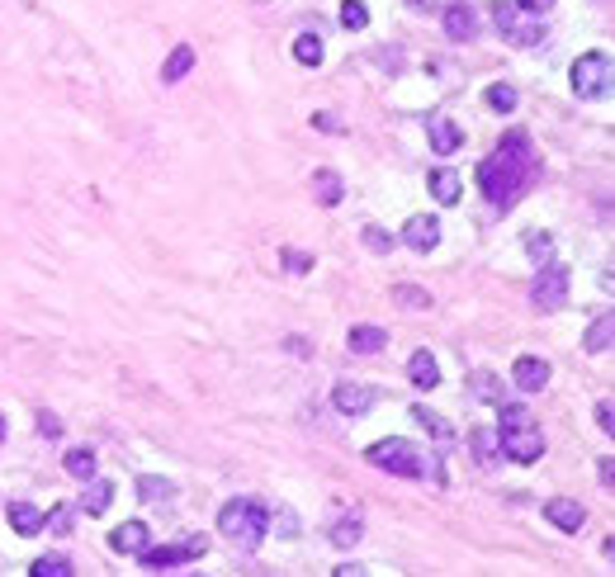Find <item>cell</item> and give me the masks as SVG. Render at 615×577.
Masks as SVG:
<instances>
[{
  "label": "cell",
  "instance_id": "44",
  "mask_svg": "<svg viewBox=\"0 0 615 577\" xmlns=\"http://www.w3.org/2000/svg\"><path fill=\"white\" fill-rule=\"evenodd\" d=\"M360 573H364L360 564H341V568H337V577H360Z\"/></svg>",
  "mask_w": 615,
  "mask_h": 577
},
{
  "label": "cell",
  "instance_id": "5",
  "mask_svg": "<svg viewBox=\"0 0 615 577\" xmlns=\"http://www.w3.org/2000/svg\"><path fill=\"white\" fill-rule=\"evenodd\" d=\"M492 24L511 47H530V43L544 38V24L535 20V14H525L517 0H492Z\"/></svg>",
  "mask_w": 615,
  "mask_h": 577
},
{
  "label": "cell",
  "instance_id": "33",
  "mask_svg": "<svg viewBox=\"0 0 615 577\" xmlns=\"http://www.w3.org/2000/svg\"><path fill=\"white\" fill-rule=\"evenodd\" d=\"M483 100H488V109H497V114H511V109H517V100H521V95H517V86H507V81H497V86H488V95H483Z\"/></svg>",
  "mask_w": 615,
  "mask_h": 577
},
{
  "label": "cell",
  "instance_id": "7",
  "mask_svg": "<svg viewBox=\"0 0 615 577\" xmlns=\"http://www.w3.org/2000/svg\"><path fill=\"white\" fill-rule=\"evenodd\" d=\"M209 554V539L204 535H185L180 544H161V549H138L132 558H138L142 568H152V573H161V568H180V564H190V558H204Z\"/></svg>",
  "mask_w": 615,
  "mask_h": 577
},
{
  "label": "cell",
  "instance_id": "30",
  "mask_svg": "<svg viewBox=\"0 0 615 577\" xmlns=\"http://www.w3.org/2000/svg\"><path fill=\"white\" fill-rule=\"evenodd\" d=\"M393 303L403 308V312H426V308H431V293H426L422 284H397V289H393Z\"/></svg>",
  "mask_w": 615,
  "mask_h": 577
},
{
  "label": "cell",
  "instance_id": "27",
  "mask_svg": "<svg viewBox=\"0 0 615 577\" xmlns=\"http://www.w3.org/2000/svg\"><path fill=\"white\" fill-rule=\"evenodd\" d=\"M469 388H474L478 403H502V378L488 374V369H474L469 374Z\"/></svg>",
  "mask_w": 615,
  "mask_h": 577
},
{
  "label": "cell",
  "instance_id": "26",
  "mask_svg": "<svg viewBox=\"0 0 615 577\" xmlns=\"http://www.w3.org/2000/svg\"><path fill=\"white\" fill-rule=\"evenodd\" d=\"M611 341H615V312H602L592 327H587V355H602V351H611Z\"/></svg>",
  "mask_w": 615,
  "mask_h": 577
},
{
  "label": "cell",
  "instance_id": "4",
  "mask_svg": "<svg viewBox=\"0 0 615 577\" xmlns=\"http://www.w3.org/2000/svg\"><path fill=\"white\" fill-rule=\"evenodd\" d=\"M218 530H223V539L237 544V549H256V544L270 535V506L256 502V497H232L218 511Z\"/></svg>",
  "mask_w": 615,
  "mask_h": 577
},
{
  "label": "cell",
  "instance_id": "15",
  "mask_svg": "<svg viewBox=\"0 0 615 577\" xmlns=\"http://www.w3.org/2000/svg\"><path fill=\"white\" fill-rule=\"evenodd\" d=\"M360 535H364V521H360V511H355V506H351V511H341V516L331 521V530H327V539L337 544V549H355Z\"/></svg>",
  "mask_w": 615,
  "mask_h": 577
},
{
  "label": "cell",
  "instance_id": "12",
  "mask_svg": "<svg viewBox=\"0 0 615 577\" xmlns=\"http://www.w3.org/2000/svg\"><path fill=\"white\" fill-rule=\"evenodd\" d=\"M511 378H517V388H521V393H540L544 384H550V360H540V355H521V360H517V369H511Z\"/></svg>",
  "mask_w": 615,
  "mask_h": 577
},
{
  "label": "cell",
  "instance_id": "38",
  "mask_svg": "<svg viewBox=\"0 0 615 577\" xmlns=\"http://www.w3.org/2000/svg\"><path fill=\"white\" fill-rule=\"evenodd\" d=\"M285 270H289V275H308V270H312V251H298V246H289V251H285Z\"/></svg>",
  "mask_w": 615,
  "mask_h": 577
},
{
  "label": "cell",
  "instance_id": "13",
  "mask_svg": "<svg viewBox=\"0 0 615 577\" xmlns=\"http://www.w3.org/2000/svg\"><path fill=\"white\" fill-rule=\"evenodd\" d=\"M544 516H550V525H559V530H583V521H587V511L583 502H573V497H554V502H544Z\"/></svg>",
  "mask_w": 615,
  "mask_h": 577
},
{
  "label": "cell",
  "instance_id": "20",
  "mask_svg": "<svg viewBox=\"0 0 615 577\" xmlns=\"http://www.w3.org/2000/svg\"><path fill=\"white\" fill-rule=\"evenodd\" d=\"M407 378H412V384H417L422 393H426V388H436V384H440L436 355H431V351H412V360H407Z\"/></svg>",
  "mask_w": 615,
  "mask_h": 577
},
{
  "label": "cell",
  "instance_id": "34",
  "mask_svg": "<svg viewBox=\"0 0 615 577\" xmlns=\"http://www.w3.org/2000/svg\"><path fill=\"white\" fill-rule=\"evenodd\" d=\"M370 24V5L364 0H341V29H364Z\"/></svg>",
  "mask_w": 615,
  "mask_h": 577
},
{
  "label": "cell",
  "instance_id": "21",
  "mask_svg": "<svg viewBox=\"0 0 615 577\" xmlns=\"http://www.w3.org/2000/svg\"><path fill=\"white\" fill-rule=\"evenodd\" d=\"M426 185H431V194H436V204H445V208H450V204H459V194H464L459 175H455L450 166H436V171H431V180H426Z\"/></svg>",
  "mask_w": 615,
  "mask_h": 577
},
{
  "label": "cell",
  "instance_id": "17",
  "mask_svg": "<svg viewBox=\"0 0 615 577\" xmlns=\"http://www.w3.org/2000/svg\"><path fill=\"white\" fill-rule=\"evenodd\" d=\"M5 516H10V530H14V535H38V530H47V516H43L33 502H10Z\"/></svg>",
  "mask_w": 615,
  "mask_h": 577
},
{
  "label": "cell",
  "instance_id": "14",
  "mask_svg": "<svg viewBox=\"0 0 615 577\" xmlns=\"http://www.w3.org/2000/svg\"><path fill=\"white\" fill-rule=\"evenodd\" d=\"M445 34H450L455 43H469L474 34H478V10L474 5H464V0H459V5H450V10H445Z\"/></svg>",
  "mask_w": 615,
  "mask_h": 577
},
{
  "label": "cell",
  "instance_id": "19",
  "mask_svg": "<svg viewBox=\"0 0 615 577\" xmlns=\"http://www.w3.org/2000/svg\"><path fill=\"white\" fill-rule=\"evenodd\" d=\"M346 345H351L355 355H379L389 345V332H384V327H374V322H360V327H351Z\"/></svg>",
  "mask_w": 615,
  "mask_h": 577
},
{
  "label": "cell",
  "instance_id": "1",
  "mask_svg": "<svg viewBox=\"0 0 615 577\" xmlns=\"http://www.w3.org/2000/svg\"><path fill=\"white\" fill-rule=\"evenodd\" d=\"M535 180H540V152H535V142H530L521 128H511V133L478 161V185H483L488 204L497 213H507L530 185H535Z\"/></svg>",
  "mask_w": 615,
  "mask_h": 577
},
{
  "label": "cell",
  "instance_id": "28",
  "mask_svg": "<svg viewBox=\"0 0 615 577\" xmlns=\"http://www.w3.org/2000/svg\"><path fill=\"white\" fill-rule=\"evenodd\" d=\"M62 469L72 473V478H81V483H90V478H95V450H86V445H81V450H66Z\"/></svg>",
  "mask_w": 615,
  "mask_h": 577
},
{
  "label": "cell",
  "instance_id": "40",
  "mask_svg": "<svg viewBox=\"0 0 615 577\" xmlns=\"http://www.w3.org/2000/svg\"><path fill=\"white\" fill-rule=\"evenodd\" d=\"M38 431H43L47 440H57V436H62V421H57V412H38Z\"/></svg>",
  "mask_w": 615,
  "mask_h": 577
},
{
  "label": "cell",
  "instance_id": "22",
  "mask_svg": "<svg viewBox=\"0 0 615 577\" xmlns=\"http://www.w3.org/2000/svg\"><path fill=\"white\" fill-rule=\"evenodd\" d=\"M341 194H346V185H341V175L337 171H318V175H312V199H318L322 208H337L341 204Z\"/></svg>",
  "mask_w": 615,
  "mask_h": 577
},
{
  "label": "cell",
  "instance_id": "2",
  "mask_svg": "<svg viewBox=\"0 0 615 577\" xmlns=\"http://www.w3.org/2000/svg\"><path fill=\"white\" fill-rule=\"evenodd\" d=\"M364 459H370L374 469H384V473H397V478H431V483H445V469H440V459H431L426 450H417L412 440H374L370 450H364Z\"/></svg>",
  "mask_w": 615,
  "mask_h": 577
},
{
  "label": "cell",
  "instance_id": "29",
  "mask_svg": "<svg viewBox=\"0 0 615 577\" xmlns=\"http://www.w3.org/2000/svg\"><path fill=\"white\" fill-rule=\"evenodd\" d=\"M29 573L33 577H72L76 568H72V558L66 554H43V558H33L29 564Z\"/></svg>",
  "mask_w": 615,
  "mask_h": 577
},
{
  "label": "cell",
  "instance_id": "24",
  "mask_svg": "<svg viewBox=\"0 0 615 577\" xmlns=\"http://www.w3.org/2000/svg\"><path fill=\"white\" fill-rule=\"evenodd\" d=\"M412 417H417V426H426L431 440L440 445V450H450V440H455V426L440 417V412H431V407H412Z\"/></svg>",
  "mask_w": 615,
  "mask_h": 577
},
{
  "label": "cell",
  "instance_id": "8",
  "mask_svg": "<svg viewBox=\"0 0 615 577\" xmlns=\"http://www.w3.org/2000/svg\"><path fill=\"white\" fill-rule=\"evenodd\" d=\"M573 90L583 100H596V95H611V53H583L573 62Z\"/></svg>",
  "mask_w": 615,
  "mask_h": 577
},
{
  "label": "cell",
  "instance_id": "45",
  "mask_svg": "<svg viewBox=\"0 0 615 577\" xmlns=\"http://www.w3.org/2000/svg\"><path fill=\"white\" fill-rule=\"evenodd\" d=\"M0 440H5V412H0Z\"/></svg>",
  "mask_w": 615,
  "mask_h": 577
},
{
  "label": "cell",
  "instance_id": "37",
  "mask_svg": "<svg viewBox=\"0 0 615 577\" xmlns=\"http://www.w3.org/2000/svg\"><path fill=\"white\" fill-rule=\"evenodd\" d=\"M72 525H76V506H72V502H62L53 516H47V530H57V535H66Z\"/></svg>",
  "mask_w": 615,
  "mask_h": 577
},
{
  "label": "cell",
  "instance_id": "25",
  "mask_svg": "<svg viewBox=\"0 0 615 577\" xmlns=\"http://www.w3.org/2000/svg\"><path fill=\"white\" fill-rule=\"evenodd\" d=\"M190 72H194V47L190 43L171 47V57H166V67H161V81L166 86H175V81H185Z\"/></svg>",
  "mask_w": 615,
  "mask_h": 577
},
{
  "label": "cell",
  "instance_id": "36",
  "mask_svg": "<svg viewBox=\"0 0 615 577\" xmlns=\"http://www.w3.org/2000/svg\"><path fill=\"white\" fill-rule=\"evenodd\" d=\"M360 237H364V246H370V251H379V256H389V251H393V237L384 233V227H374V223L364 227Z\"/></svg>",
  "mask_w": 615,
  "mask_h": 577
},
{
  "label": "cell",
  "instance_id": "35",
  "mask_svg": "<svg viewBox=\"0 0 615 577\" xmlns=\"http://www.w3.org/2000/svg\"><path fill=\"white\" fill-rule=\"evenodd\" d=\"M525 251H530L535 266H544V260H554V237H550V233H530V237H525Z\"/></svg>",
  "mask_w": 615,
  "mask_h": 577
},
{
  "label": "cell",
  "instance_id": "10",
  "mask_svg": "<svg viewBox=\"0 0 615 577\" xmlns=\"http://www.w3.org/2000/svg\"><path fill=\"white\" fill-rule=\"evenodd\" d=\"M436 242H440V223L431 218V213H417V218H407L403 246H412L417 256H426V251H436Z\"/></svg>",
  "mask_w": 615,
  "mask_h": 577
},
{
  "label": "cell",
  "instance_id": "39",
  "mask_svg": "<svg viewBox=\"0 0 615 577\" xmlns=\"http://www.w3.org/2000/svg\"><path fill=\"white\" fill-rule=\"evenodd\" d=\"M596 426H602L606 436L615 431V407H611V398H602V403H596Z\"/></svg>",
  "mask_w": 615,
  "mask_h": 577
},
{
  "label": "cell",
  "instance_id": "3",
  "mask_svg": "<svg viewBox=\"0 0 615 577\" xmlns=\"http://www.w3.org/2000/svg\"><path fill=\"white\" fill-rule=\"evenodd\" d=\"M497 440H502V459H511V464H535V459L544 454V431L530 421V412L517 407V403H502Z\"/></svg>",
  "mask_w": 615,
  "mask_h": 577
},
{
  "label": "cell",
  "instance_id": "11",
  "mask_svg": "<svg viewBox=\"0 0 615 577\" xmlns=\"http://www.w3.org/2000/svg\"><path fill=\"white\" fill-rule=\"evenodd\" d=\"M469 450H474V464L478 469H497V464H502V440H497L492 426H474Z\"/></svg>",
  "mask_w": 615,
  "mask_h": 577
},
{
  "label": "cell",
  "instance_id": "9",
  "mask_svg": "<svg viewBox=\"0 0 615 577\" xmlns=\"http://www.w3.org/2000/svg\"><path fill=\"white\" fill-rule=\"evenodd\" d=\"M374 398H379V393L370 384H351V378H341V384L331 388V407L346 412V417H364V412L374 407Z\"/></svg>",
  "mask_w": 615,
  "mask_h": 577
},
{
  "label": "cell",
  "instance_id": "41",
  "mask_svg": "<svg viewBox=\"0 0 615 577\" xmlns=\"http://www.w3.org/2000/svg\"><path fill=\"white\" fill-rule=\"evenodd\" d=\"M312 123H318L322 133H341V128H346V123L337 119V114H327V109H322V114H312Z\"/></svg>",
  "mask_w": 615,
  "mask_h": 577
},
{
  "label": "cell",
  "instance_id": "23",
  "mask_svg": "<svg viewBox=\"0 0 615 577\" xmlns=\"http://www.w3.org/2000/svg\"><path fill=\"white\" fill-rule=\"evenodd\" d=\"M109 502H114V483H109V478H90L86 497H81V511H86V516H105Z\"/></svg>",
  "mask_w": 615,
  "mask_h": 577
},
{
  "label": "cell",
  "instance_id": "18",
  "mask_svg": "<svg viewBox=\"0 0 615 577\" xmlns=\"http://www.w3.org/2000/svg\"><path fill=\"white\" fill-rule=\"evenodd\" d=\"M147 525L142 521H124V525H114V535H109V549L114 554H138V549H147Z\"/></svg>",
  "mask_w": 615,
  "mask_h": 577
},
{
  "label": "cell",
  "instance_id": "6",
  "mask_svg": "<svg viewBox=\"0 0 615 577\" xmlns=\"http://www.w3.org/2000/svg\"><path fill=\"white\" fill-rule=\"evenodd\" d=\"M530 303L540 312H559L568 303V266H559V260H544L540 275L530 279Z\"/></svg>",
  "mask_w": 615,
  "mask_h": 577
},
{
  "label": "cell",
  "instance_id": "32",
  "mask_svg": "<svg viewBox=\"0 0 615 577\" xmlns=\"http://www.w3.org/2000/svg\"><path fill=\"white\" fill-rule=\"evenodd\" d=\"M294 57L303 62V67H322V38L318 34H298L294 38Z\"/></svg>",
  "mask_w": 615,
  "mask_h": 577
},
{
  "label": "cell",
  "instance_id": "31",
  "mask_svg": "<svg viewBox=\"0 0 615 577\" xmlns=\"http://www.w3.org/2000/svg\"><path fill=\"white\" fill-rule=\"evenodd\" d=\"M138 497H142V502H171V497H175V483H166V478L147 473V478H138Z\"/></svg>",
  "mask_w": 615,
  "mask_h": 577
},
{
  "label": "cell",
  "instance_id": "43",
  "mask_svg": "<svg viewBox=\"0 0 615 577\" xmlns=\"http://www.w3.org/2000/svg\"><path fill=\"white\" fill-rule=\"evenodd\" d=\"M517 5H521L525 14H544V10H554V0H517Z\"/></svg>",
  "mask_w": 615,
  "mask_h": 577
},
{
  "label": "cell",
  "instance_id": "16",
  "mask_svg": "<svg viewBox=\"0 0 615 577\" xmlns=\"http://www.w3.org/2000/svg\"><path fill=\"white\" fill-rule=\"evenodd\" d=\"M426 138H431V147H436L440 157H455L459 147H464V133H459L450 119H445V114H436V119L426 123Z\"/></svg>",
  "mask_w": 615,
  "mask_h": 577
},
{
  "label": "cell",
  "instance_id": "42",
  "mask_svg": "<svg viewBox=\"0 0 615 577\" xmlns=\"http://www.w3.org/2000/svg\"><path fill=\"white\" fill-rule=\"evenodd\" d=\"M596 478H602V483H606V488L615 483V459H611V454L602 459V464H596Z\"/></svg>",
  "mask_w": 615,
  "mask_h": 577
}]
</instances>
